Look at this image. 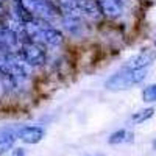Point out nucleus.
Here are the masks:
<instances>
[{
	"instance_id": "3",
	"label": "nucleus",
	"mask_w": 156,
	"mask_h": 156,
	"mask_svg": "<svg viewBox=\"0 0 156 156\" xmlns=\"http://www.w3.org/2000/svg\"><path fill=\"white\" fill-rule=\"evenodd\" d=\"M19 56L30 67H41L47 61V50L42 44L34 41H23L17 50Z\"/></svg>"
},
{
	"instance_id": "13",
	"label": "nucleus",
	"mask_w": 156,
	"mask_h": 156,
	"mask_svg": "<svg viewBox=\"0 0 156 156\" xmlns=\"http://www.w3.org/2000/svg\"><path fill=\"white\" fill-rule=\"evenodd\" d=\"M11 156H27V154H25V151H23L22 148H16L14 151H12Z\"/></svg>"
},
{
	"instance_id": "5",
	"label": "nucleus",
	"mask_w": 156,
	"mask_h": 156,
	"mask_svg": "<svg viewBox=\"0 0 156 156\" xmlns=\"http://www.w3.org/2000/svg\"><path fill=\"white\" fill-rule=\"evenodd\" d=\"M45 136V131L39 125H23L17 126V139H20L25 144H37Z\"/></svg>"
},
{
	"instance_id": "6",
	"label": "nucleus",
	"mask_w": 156,
	"mask_h": 156,
	"mask_svg": "<svg viewBox=\"0 0 156 156\" xmlns=\"http://www.w3.org/2000/svg\"><path fill=\"white\" fill-rule=\"evenodd\" d=\"M76 9L81 14L83 19L89 20H98L101 17V11L97 3V0H75Z\"/></svg>"
},
{
	"instance_id": "1",
	"label": "nucleus",
	"mask_w": 156,
	"mask_h": 156,
	"mask_svg": "<svg viewBox=\"0 0 156 156\" xmlns=\"http://www.w3.org/2000/svg\"><path fill=\"white\" fill-rule=\"evenodd\" d=\"M147 69H122L111 75L105 81V87L112 92H120V90H128L147 78Z\"/></svg>"
},
{
	"instance_id": "14",
	"label": "nucleus",
	"mask_w": 156,
	"mask_h": 156,
	"mask_svg": "<svg viewBox=\"0 0 156 156\" xmlns=\"http://www.w3.org/2000/svg\"><path fill=\"white\" fill-rule=\"evenodd\" d=\"M154 150H156V140H154Z\"/></svg>"
},
{
	"instance_id": "4",
	"label": "nucleus",
	"mask_w": 156,
	"mask_h": 156,
	"mask_svg": "<svg viewBox=\"0 0 156 156\" xmlns=\"http://www.w3.org/2000/svg\"><path fill=\"white\" fill-rule=\"evenodd\" d=\"M156 59V50H140L139 53H136L134 56H131L126 62H125V69H147L148 66H151L153 61Z\"/></svg>"
},
{
	"instance_id": "2",
	"label": "nucleus",
	"mask_w": 156,
	"mask_h": 156,
	"mask_svg": "<svg viewBox=\"0 0 156 156\" xmlns=\"http://www.w3.org/2000/svg\"><path fill=\"white\" fill-rule=\"evenodd\" d=\"M20 2L36 19L48 23L55 19H61V12L53 0H20Z\"/></svg>"
},
{
	"instance_id": "8",
	"label": "nucleus",
	"mask_w": 156,
	"mask_h": 156,
	"mask_svg": "<svg viewBox=\"0 0 156 156\" xmlns=\"http://www.w3.org/2000/svg\"><path fill=\"white\" fill-rule=\"evenodd\" d=\"M17 139V126H5L0 128V156L8 153L12 147H14V142Z\"/></svg>"
},
{
	"instance_id": "11",
	"label": "nucleus",
	"mask_w": 156,
	"mask_h": 156,
	"mask_svg": "<svg viewBox=\"0 0 156 156\" xmlns=\"http://www.w3.org/2000/svg\"><path fill=\"white\" fill-rule=\"evenodd\" d=\"M153 114H154V109H153V108L140 109V111H137V112H134V114L131 115V122H133V123H142V122L151 119Z\"/></svg>"
},
{
	"instance_id": "9",
	"label": "nucleus",
	"mask_w": 156,
	"mask_h": 156,
	"mask_svg": "<svg viewBox=\"0 0 156 156\" xmlns=\"http://www.w3.org/2000/svg\"><path fill=\"white\" fill-rule=\"evenodd\" d=\"M62 27L72 36H81L84 33V20L81 16H61Z\"/></svg>"
},
{
	"instance_id": "10",
	"label": "nucleus",
	"mask_w": 156,
	"mask_h": 156,
	"mask_svg": "<svg viewBox=\"0 0 156 156\" xmlns=\"http://www.w3.org/2000/svg\"><path fill=\"white\" fill-rule=\"evenodd\" d=\"M133 140V133L129 131V129L126 128H122V129H117V131H114L108 142L111 145H119V144H126V142H131Z\"/></svg>"
},
{
	"instance_id": "12",
	"label": "nucleus",
	"mask_w": 156,
	"mask_h": 156,
	"mask_svg": "<svg viewBox=\"0 0 156 156\" xmlns=\"http://www.w3.org/2000/svg\"><path fill=\"white\" fill-rule=\"evenodd\" d=\"M142 100L145 103H156V83L148 84L142 89Z\"/></svg>"
},
{
	"instance_id": "7",
	"label": "nucleus",
	"mask_w": 156,
	"mask_h": 156,
	"mask_svg": "<svg viewBox=\"0 0 156 156\" xmlns=\"http://www.w3.org/2000/svg\"><path fill=\"white\" fill-rule=\"evenodd\" d=\"M100 6L101 16L109 19H119L123 14V2L122 0H97Z\"/></svg>"
}]
</instances>
